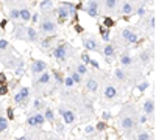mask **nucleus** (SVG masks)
<instances>
[{
  "mask_svg": "<svg viewBox=\"0 0 156 140\" xmlns=\"http://www.w3.org/2000/svg\"><path fill=\"white\" fill-rule=\"evenodd\" d=\"M53 56L59 61V62H64L67 59V45L64 42H59V44L55 47V50H53Z\"/></svg>",
  "mask_w": 156,
  "mask_h": 140,
  "instance_id": "9",
  "label": "nucleus"
},
{
  "mask_svg": "<svg viewBox=\"0 0 156 140\" xmlns=\"http://www.w3.org/2000/svg\"><path fill=\"white\" fill-rule=\"evenodd\" d=\"M69 76H70V78L73 80V83H75V84H80V83H83V76H81L78 72H75V70H72Z\"/></svg>",
  "mask_w": 156,
  "mask_h": 140,
  "instance_id": "28",
  "label": "nucleus"
},
{
  "mask_svg": "<svg viewBox=\"0 0 156 140\" xmlns=\"http://www.w3.org/2000/svg\"><path fill=\"white\" fill-rule=\"evenodd\" d=\"M87 140H94V139H87Z\"/></svg>",
  "mask_w": 156,
  "mask_h": 140,
  "instance_id": "51",
  "label": "nucleus"
},
{
  "mask_svg": "<svg viewBox=\"0 0 156 140\" xmlns=\"http://www.w3.org/2000/svg\"><path fill=\"white\" fill-rule=\"evenodd\" d=\"M73 70H75V72H78L81 76H83V75L87 73V70H89V69H87V66H84L83 62H78V64H75V69H73Z\"/></svg>",
  "mask_w": 156,
  "mask_h": 140,
  "instance_id": "27",
  "label": "nucleus"
},
{
  "mask_svg": "<svg viewBox=\"0 0 156 140\" xmlns=\"http://www.w3.org/2000/svg\"><path fill=\"white\" fill-rule=\"evenodd\" d=\"M117 95H119V92H117L116 84H112V81H108L105 84V87H103V97L106 98V100L112 101V100H116V98H117Z\"/></svg>",
  "mask_w": 156,
  "mask_h": 140,
  "instance_id": "8",
  "label": "nucleus"
},
{
  "mask_svg": "<svg viewBox=\"0 0 156 140\" xmlns=\"http://www.w3.org/2000/svg\"><path fill=\"white\" fill-rule=\"evenodd\" d=\"M98 86H100V81L97 80V76L91 75L89 78H87V81H86V89H87V92L95 94L97 90H98Z\"/></svg>",
  "mask_w": 156,
  "mask_h": 140,
  "instance_id": "13",
  "label": "nucleus"
},
{
  "mask_svg": "<svg viewBox=\"0 0 156 140\" xmlns=\"http://www.w3.org/2000/svg\"><path fill=\"white\" fill-rule=\"evenodd\" d=\"M83 45L87 52H100V48H98V44H97V41L94 39V38H87V39H83Z\"/></svg>",
  "mask_w": 156,
  "mask_h": 140,
  "instance_id": "14",
  "label": "nucleus"
},
{
  "mask_svg": "<svg viewBox=\"0 0 156 140\" xmlns=\"http://www.w3.org/2000/svg\"><path fill=\"white\" fill-rule=\"evenodd\" d=\"M8 41L6 39H0V50H6V48H8Z\"/></svg>",
  "mask_w": 156,
  "mask_h": 140,
  "instance_id": "40",
  "label": "nucleus"
},
{
  "mask_svg": "<svg viewBox=\"0 0 156 140\" xmlns=\"http://www.w3.org/2000/svg\"><path fill=\"white\" fill-rule=\"evenodd\" d=\"M89 64H91V66H92L94 69H97V70L100 69V64H98V62H97V61H94V59H91V62H89Z\"/></svg>",
  "mask_w": 156,
  "mask_h": 140,
  "instance_id": "45",
  "label": "nucleus"
},
{
  "mask_svg": "<svg viewBox=\"0 0 156 140\" xmlns=\"http://www.w3.org/2000/svg\"><path fill=\"white\" fill-rule=\"evenodd\" d=\"M56 129L58 132H64V123H56Z\"/></svg>",
  "mask_w": 156,
  "mask_h": 140,
  "instance_id": "46",
  "label": "nucleus"
},
{
  "mask_svg": "<svg viewBox=\"0 0 156 140\" xmlns=\"http://www.w3.org/2000/svg\"><path fill=\"white\" fill-rule=\"evenodd\" d=\"M50 83H53V76H52V72H42L41 75H38V78L35 80V83H33V87L36 89V92L39 90H42L45 89L47 86H50Z\"/></svg>",
  "mask_w": 156,
  "mask_h": 140,
  "instance_id": "2",
  "label": "nucleus"
},
{
  "mask_svg": "<svg viewBox=\"0 0 156 140\" xmlns=\"http://www.w3.org/2000/svg\"><path fill=\"white\" fill-rule=\"evenodd\" d=\"M41 30L45 34H53V33H56V24L50 19H45L41 22Z\"/></svg>",
  "mask_w": 156,
  "mask_h": 140,
  "instance_id": "12",
  "label": "nucleus"
},
{
  "mask_svg": "<svg viewBox=\"0 0 156 140\" xmlns=\"http://www.w3.org/2000/svg\"><path fill=\"white\" fill-rule=\"evenodd\" d=\"M28 98H30V89L28 87H20L16 92V95L13 97V101H14V104H17V106H25Z\"/></svg>",
  "mask_w": 156,
  "mask_h": 140,
  "instance_id": "5",
  "label": "nucleus"
},
{
  "mask_svg": "<svg viewBox=\"0 0 156 140\" xmlns=\"http://www.w3.org/2000/svg\"><path fill=\"white\" fill-rule=\"evenodd\" d=\"M148 86H150V83H148V81L138 83V90H139V92H145V90L148 89Z\"/></svg>",
  "mask_w": 156,
  "mask_h": 140,
  "instance_id": "33",
  "label": "nucleus"
},
{
  "mask_svg": "<svg viewBox=\"0 0 156 140\" xmlns=\"http://www.w3.org/2000/svg\"><path fill=\"white\" fill-rule=\"evenodd\" d=\"M45 108V104L42 101V98L38 97L35 101H33V112H41V109H44Z\"/></svg>",
  "mask_w": 156,
  "mask_h": 140,
  "instance_id": "23",
  "label": "nucleus"
},
{
  "mask_svg": "<svg viewBox=\"0 0 156 140\" xmlns=\"http://www.w3.org/2000/svg\"><path fill=\"white\" fill-rule=\"evenodd\" d=\"M31 75L33 76H36V75H41L42 72H45L47 70V64H45V61L42 59H36V61H33L31 62Z\"/></svg>",
  "mask_w": 156,
  "mask_h": 140,
  "instance_id": "10",
  "label": "nucleus"
},
{
  "mask_svg": "<svg viewBox=\"0 0 156 140\" xmlns=\"http://www.w3.org/2000/svg\"><path fill=\"white\" fill-rule=\"evenodd\" d=\"M120 13L125 14V16H128V14H133V13H134V5H133L131 2H123V3H122Z\"/></svg>",
  "mask_w": 156,
  "mask_h": 140,
  "instance_id": "19",
  "label": "nucleus"
},
{
  "mask_svg": "<svg viewBox=\"0 0 156 140\" xmlns=\"http://www.w3.org/2000/svg\"><path fill=\"white\" fill-rule=\"evenodd\" d=\"M25 38L28 39V41H38V31L35 30V28H31V27H28V28H25Z\"/></svg>",
  "mask_w": 156,
  "mask_h": 140,
  "instance_id": "21",
  "label": "nucleus"
},
{
  "mask_svg": "<svg viewBox=\"0 0 156 140\" xmlns=\"http://www.w3.org/2000/svg\"><path fill=\"white\" fill-rule=\"evenodd\" d=\"M80 58H81V62H83L84 66H89V62H91V56L87 55V53H83V55L80 56Z\"/></svg>",
  "mask_w": 156,
  "mask_h": 140,
  "instance_id": "36",
  "label": "nucleus"
},
{
  "mask_svg": "<svg viewBox=\"0 0 156 140\" xmlns=\"http://www.w3.org/2000/svg\"><path fill=\"white\" fill-rule=\"evenodd\" d=\"M30 20H31V22H35V24H36L38 20H39V14H38V13H36V14H33V16L30 17Z\"/></svg>",
  "mask_w": 156,
  "mask_h": 140,
  "instance_id": "47",
  "label": "nucleus"
},
{
  "mask_svg": "<svg viewBox=\"0 0 156 140\" xmlns=\"http://www.w3.org/2000/svg\"><path fill=\"white\" fill-rule=\"evenodd\" d=\"M86 13H87V16H91V17H97L98 16V13H100V5L97 0H89L86 5Z\"/></svg>",
  "mask_w": 156,
  "mask_h": 140,
  "instance_id": "11",
  "label": "nucleus"
},
{
  "mask_svg": "<svg viewBox=\"0 0 156 140\" xmlns=\"http://www.w3.org/2000/svg\"><path fill=\"white\" fill-rule=\"evenodd\" d=\"M152 56H153V53H150V50H144L139 55V61L142 62V64H148L150 59H152Z\"/></svg>",
  "mask_w": 156,
  "mask_h": 140,
  "instance_id": "22",
  "label": "nucleus"
},
{
  "mask_svg": "<svg viewBox=\"0 0 156 140\" xmlns=\"http://www.w3.org/2000/svg\"><path fill=\"white\" fill-rule=\"evenodd\" d=\"M134 140H153V134L147 129H140V131H138V134L134 136Z\"/></svg>",
  "mask_w": 156,
  "mask_h": 140,
  "instance_id": "16",
  "label": "nucleus"
},
{
  "mask_svg": "<svg viewBox=\"0 0 156 140\" xmlns=\"http://www.w3.org/2000/svg\"><path fill=\"white\" fill-rule=\"evenodd\" d=\"M112 115H111V112H103V118H101V120H103V122H106V120H109V118H111Z\"/></svg>",
  "mask_w": 156,
  "mask_h": 140,
  "instance_id": "44",
  "label": "nucleus"
},
{
  "mask_svg": "<svg viewBox=\"0 0 156 140\" xmlns=\"http://www.w3.org/2000/svg\"><path fill=\"white\" fill-rule=\"evenodd\" d=\"M6 115H8V120H14V111H13L11 108L6 109Z\"/></svg>",
  "mask_w": 156,
  "mask_h": 140,
  "instance_id": "41",
  "label": "nucleus"
},
{
  "mask_svg": "<svg viewBox=\"0 0 156 140\" xmlns=\"http://www.w3.org/2000/svg\"><path fill=\"white\" fill-rule=\"evenodd\" d=\"M58 112H59L61 118H63V123H64V125H73V123L77 122V114H75L72 109L67 108L66 104H59Z\"/></svg>",
  "mask_w": 156,
  "mask_h": 140,
  "instance_id": "3",
  "label": "nucleus"
},
{
  "mask_svg": "<svg viewBox=\"0 0 156 140\" xmlns=\"http://www.w3.org/2000/svg\"><path fill=\"white\" fill-rule=\"evenodd\" d=\"M120 38L123 39L128 45H133V44H138V42H139V34L134 33L133 30H130V28L122 30L120 31Z\"/></svg>",
  "mask_w": 156,
  "mask_h": 140,
  "instance_id": "6",
  "label": "nucleus"
},
{
  "mask_svg": "<svg viewBox=\"0 0 156 140\" xmlns=\"http://www.w3.org/2000/svg\"><path fill=\"white\" fill-rule=\"evenodd\" d=\"M150 2H153V0H150Z\"/></svg>",
  "mask_w": 156,
  "mask_h": 140,
  "instance_id": "52",
  "label": "nucleus"
},
{
  "mask_svg": "<svg viewBox=\"0 0 156 140\" xmlns=\"http://www.w3.org/2000/svg\"><path fill=\"white\" fill-rule=\"evenodd\" d=\"M138 112L134 109V106L131 103L125 104L122 108L120 114H119V128L122 129V132L126 136H131L134 131L138 129Z\"/></svg>",
  "mask_w": 156,
  "mask_h": 140,
  "instance_id": "1",
  "label": "nucleus"
},
{
  "mask_svg": "<svg viewBox=\"0 0 156 140\" xmlns=\"http://www.w3.org/2000/svg\"><path fill=\"white\" fill-rule=\"evenodd\" d=\"M119 5V0H105V10L106 11H116Z\"/></svg>",
  "mask_w": 156,
  "mask_h": 140,
  "instance_id": "24",
  "label": "nucleus"
},
{
  "mask_svg": "<svg viewBox=\"0 0 156 140\" xmlns=\"http://www.w3.org/2000/svg\"><path fill=\"white\" fill-rule=\"evenodd\" d=\"M98 30H100V33H101V38H103V41H109V30H108L106 27H103V25H98Z\"/></svg>",
  "mask_w": 156,
  "mask_h": 140,
  "instance_id": "29",
  "label": "nucleus"
},
{
  "mask_svg": "<svg viewBox=\"0 0 156 140\" xmlns=\"http://www.w3.org/2000/svg\"><path fill=\"white\" fill-rule=\"evenodd\" d=\"M155 111H156V101L155 97H150L144 101V106H142V114H145L148 118L155 117Z\"/></svg>",
  "mask_w": 156,
  "mask_h": 140,
  "instance_id": "7",
  "label": "nucleus"
},
{
  "mask_svg": "<svg viewBox=\"0 0 156 140\" xmlns=\"http://www.w3.org/2000/svg\"><path fill=\"white\" fill-rule=\"evenodd\" d=\"M52 8H53V2H52V0H42L41 5H39V10L41 11H49Z\"/></svg>",
  "mask_w": 156,
  "mask_h": 140,
  "instance_id": "25",
  "label": "nucleus"
},
{
  "mask_svg": "<svg viewBox=\"0 0 156 140\" xmlns=\"http://www.w3.org/2000/svg\"><path fill=\"white\" fill-rule=\"evenodd\" d=\"M94 128H95V131H97V132H103V131L106 129V123H105L103 120H100L95 126H94Z\"/></svg>",
  "mask_w": 156,
  "mask_h": 140,
  "instance_id": "34",
  "label": "nucleus"
},
{
  "mask_svg": "<svg viewBox=\"0 0 156 140\" xmlns=\"http://www.w3.org/2000/svg\"><path fill=\"white\" fill-rule=\"evenodd\" d=\"M6 129H8V118L3 117V115H0V134L5 132Z\"/></svg>",
  "mask_w": 156,
  "mask_h": 140,
  "instance_id": "30",
  "label": "nucleus"
},
{
  "mask_svg": "<svg viewBox=\"0 0 156 140\" xmlns=\"http://www.w3.org/2000/svg\"><path fill=\"white\" fill-rule=\"evenodd\" d=\"M10 17H11L13 20H19V10L13 8V10L10 11Z\"/></svg>",
  "mask_w": 156,
  "mask_h": 140,
  "instance_id": "37",
  "label": "nucleus"
},
{
  "mask_svg": "<svg viewBox=\"0 0 156 140\" xmlns=\"http://www.w3.org/2000/svg\"><path fill=\"white\" fill-rule=\"evenodd\" d=\"M30 17H31V13H30V10L28 8H22L19 11V19H22V20H30Z\"/></svg>",
  "mask_w": 156,
  "mask_h": 140,
  "instance_id": "26",
  "label": "nucleus"
},
{
  "mask_svg": "<svg viewBox=\"0 0 156 140\" xmlns=\"http://www.w3.org/2000/svg\"><path fill=\"white\" fill-rule=\"evenodd\" d=\"M42 115H44V118H45V122H55V111H53V108L45 106Z\"/></svg>",
  "mask_w": 156,
  "mask_h": 140,
  "instance_id": "18",
  "label": "nucleus"
},
{
  "mask_svg": "<svg viewBox=\"0 0 156 140\" xmlns=\"http://www.w3.org/2000/svg\"><path fill=\"white\" fill-rule=\"evenodd\" d=\"M114 78H116L119 83H126L128 75H126V72L123 69H116V70H114Z\"/></svg>",
  "mask_w": 156,
  "mask_h": 140,
  "instance_id": "17",
  "label": "nucleus"
},
{
  "mask_svg": "<svg viewBox=\"0 0 156 140\" xmlns=\"http://www.w3.org/2000/svg\"><path fill=\"white\" fill-rule=\"evenodd\" d=\"M27 126H30V128H41L44 123H45V118L42 115V112H31L28 115V118L25 120Z\"/></svg>",
  "mask_w": 156,
  "mask_h": 140,
  "instance_id": "4",
  "label": "nucleus"
},
{
  "mask_svg": "<svg viewBox=\"0 0 156 140\" xmlns=\"http://www.w3.org/2000/svg\"><path fill=\"white\" fill-rule=\"evenodd\" d=\"M119 61H120V64L123 66V67H130L133 64V58L128 53H122L120 58H119Z\"/></svg>",
  "mask_w": 156,
  "mask_h": 140,
  "instance_id": "20",
  "label": "nucleus"
},
{
  "mask_svg": "<svg viewBox=\"0 0 156 140\" xmlns=\"http://www.w3.org/2000/svg\"><path fill=\"white\" fill-rule=\"evenodd\" d=\"M8 94V86L6 84H0V97H5Z\"/></svg>",
  "mask_w": 156,
  "mask_h": 140,
  "instance_id": "39",
  "label": "nucleus"
},
{
  "mask_svg": "<svg viewBox=\"0 0 156 140\" xmlns=\"http://www.w3.org/2000/svg\"><path fill=\"white\" fill-rule=\"evenodd\" d=\"M75 30H77L78 33H83V28H81L80 25H75Z\"/></svg>",
  "mask_w": 156,
  "mask_h": 140,
  "instance_id": "49",
  "label": "nucleus"
},
{
  "mask_svg": "<svg viewBox=\"0 0 156 140\" xmlns=\"http://www.w3.org/2000/svg\"><path fill=\"white\" fill-rule=\"evenodd\" d=\"M148 122V117L145 114H142V115H138V123L139 125H145Z\"/></svg>",
  "mask_w": 156,
  "mask_h": 140,
  "instance_id": "38",
  "label": "nucleus"
},
{
  "mask_svg": "<svg viewBox=\"0 0 156 140\" xmlns=\"http://www.w3.org/2000/svg\"><path fill=\"white\" fill-rule=\"evenodd\" d=\"M114 25H116V22L112 20V17H105V20H103V27L111 28V27H114Z\"/></svg>",
  "mask_w": 156,
  "mask_h": 140,
  "instance_id": "35",
  "label": "nucleus"
},
{
  "mask_svg": "<svg viewBox=\"0 0 156 140\" xmlns=\"http://www.w3.org/2000/svg\"><path fill=\"white\" fill-rule=\"evenodd\" d=\"M95 128H94V126L92 125H87L86 126V128H84V134L87 136V137H92V136H95Z\"/></svg>",
  "mask_w": 156,
  "mask_h": 140,
  "instance_id": "32",
  "label": "nucleus"
},
{
  "mask_svg": "<svg viewBox=\"0 0 156 140\" xmlns=\"http://www.w3.org/2000/svg\"><path fill=\"white\" fill-rule=\"evenodd\" d=\"M14 73H16L17 76H22V75L25 73V67H24V62H22V61H19L17 67L14 69Z\"/></svg>",
  "mask_w": 156,
  "mask_h": 140,
  "instance_id": "31",
  "label": "nucleus"
},
{
  "mask_svg": "<svg viewBox=\"0 0 156 140\" xmlns=\"http://www.w3.org/2000/svg\"><path fill=\"white\" fill-rule=\"evenodd\" d=\"M47 140H58V139H55V137H49V139H47Z\"/></svg>",
  "mask_w": 156,
  "mask_h": 140,
  "instance_id": "50",
  "label": "nucleus"
},
{
  "mask_svg": "<svg viewBox=\"0 0 156 140\" xmlns=\"http://www.w3.org/2000/svg\"><path fill=\"white\" fill-rule=\"evenodd\" d=\"M0 84H6V76L3 73H0Z\"/></svg>",
  "mask_w": 156,
  "mask_h": 140,
  "instance_id": "48",
  "label": "nucleus"
},
{
  "mask_svg": "<svg viewBox=\"0 0 156 140\" xmlns=\"http://www.w3.org/2000/svg\"><path fill=\"white\" fill-rule=\"evenodd\" d=\"M148 25H150L152 31H155V14H152V17H150V22H148Z\"/></svg>",
  "mask_w": 156,
  "mask_h": 140,
  "instance_id": "42",
  "label": "nucleus"
},
{
  "mask_svg": "<svg viewBox=\"0 0 156 140\" xmlns=\"http://www.w3.org/2000/svg\"><path fill=\"white\" fill-rule=\"evenodd\" d=\"M103 55H105V58L108 59V61H111V59H114L116 58V48H114V45L112 44H105L103 45Z\"/></svg>",
  "mask_w": 156,
  "mask_h": 140,
  "instance_id": "15",
  "label": "nucleus"
},
{
  "mask_svg": "<svg viewBox=\"0 0 156 140\" xmlns=\"http://www.w3.org/2000/svg\"><path fill=\"white\" fill-rule=\"evenodd\" d=\"M136 13H138V16H144V14H145V8H144V6H139V8L136 10Z\"/></svg>",
  "mask_w": 156,
  "mask_h": 140,
  "instance_id": "43",
  "label": "nucleus"
}]
</instances>
